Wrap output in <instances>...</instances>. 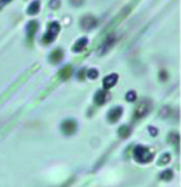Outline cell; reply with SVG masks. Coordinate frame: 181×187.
Returning a JSON list of instances; mask_svg holds the SVG:
<instances>
[{
    "mask_svg": "<svg viewBox=\"0 0 181 187\" xmlns=\"http://www.w3.org/2000/svg\"><path fill=\"white\" fill-rule=\"evenodd\" d=\"M134 156H135L136 161L139 163H148L150 161H152V157H154L149 149L141 145L137 146L134 150Z\"/></svg>",
    "mask_w": 181,
    "mask_h": 187,
    "instance_id": "cell-1",
    "label": "cell"
},
{
    "mask_svg": "<svg viewBox=\"0 0 181 187\" xmlns=\"http://www.w3.org/2000/svg\"><path fill=\"white\" fill-rule=\"evenodd\" d=\"M75 129H76V124L72 120H68L62 124V131L65 134H72L75 132Z\"/></svg>",
    "mask_w": 181,
    "mask_h": 187,
    "instance_id": "cell-2",
    "label": "cell"
},
{
    "mask_svg": "<svg viewBox=\"0 0 181 187\" xmlns=\"http://www.w3.org/2000/svg\"><path fill=\"white\" fill-rule=\"evenodd\" d=\"M122 112H123V109L122 108H119V107L112 109L108 114L109 121H110V122H115V121H117L118 119H119V117L122 116Z\"/></svg>",
    "mask_w": 181,
    "mask_h": 187,
    "instance_id": "cell-3",
    "label": "cell"
},
{
    "mask_svg": "<svg viewBox=\"0 0 181 187\" xmlns=\"http://www.w3.org/2000/svg\"><path fill=\"white\" fill-rule=\"evenodd\" d=\"M116 82H117V75H115V74L109 75L108 77L105 78L104 87L106 88V89H108V88H110V87H113L114 85L116 84Z\"/></svg>",
    "mask_w": 181,
    "mask_h": 187,
    "instance_id": "cell-4",
    "label": "cell"
},
{
    "mask_svg": "<svg viewBox=\"0 0 181 187\" xmlns=\"http://www.w3.org/2000/svg\"><path fill=\"white\" fill-rule=\"evenodd\" d=\"M96 24V20L93 17H85L82 20V25L85 29H90Z\"/></svg>",
    "mask_w": 181,
    "mask_h": 187,
    "instance_id": "cell-5",
    "label": "cell"
},
{
    "mask_svg": "<svg viewBox=\"0 0 181 187\" xmlns=\"http://www.w3.org/2000/svg\"><path fill=\"white\" fill-rule=\"evenodd\" d=\"M148 110H149V107H148V106H146L145 104H141V105L138 106L137 111H136V114H137V117L145 116V114L148 112Z\"/></svg>",
    "mask_w": 181,
    "mask_h": 187,
    "instance_id": "cell-6",
    "label": "cell"
},
{
    "mask_svg": "<svg viewBox=\"0 0 181 187\" xmlns=\"http://www.w3.org/2000/svg\"><path fill=\"white\" fill-rule=\"evenodd\" d=\"M86 43H87V40H86V39H82V40H80V41H78L76 44H75V46L73 47V50L76 51V52L81 51L82 49H83V47L86 45Z\"/></svg>",
    "mask_w": 181,
    "mask_h": 187,
    "instance_id": "cell-7",
    "label": "cell"
},
{
    "mask_svg": "<svg viewBox=\"0 0 181 187\" xmlns=\"http://www.w3.org/2000/svg\"><path fill=\"white\" fill-rule=\"evenodd\" d=\"M105 100H106L105 91H98L97 95H96V102L97 104H104Z\"/></svg>",
    "mask_w": 181,
    "mask_h": 187,
    "instance_id": "cell-8",
    "label": "cell"
},
{
    "mask_svg": "<svg viewBox=\"0 0 181 187\" xmlns=\"http://www.w3.org/2000/svg\"><path fill=\"white\" fill-rule=\"evenodd\" d=\"M172 176H173V174H172V171H170V169H167V171H165V172H162L161 173V175H160V178L161 179H163V181H169V179H171Z\"/></svg>",
    "mask_w": 181,
    "mask_h": 187,
    "instance_id": "cell-9",
    "label": "cell"
},
{
    "mask_svg": "<svg viewBox=\"0 0 181 187\" xmlns=\"http://www.w3.org/2000/svg\"><path fill=\"white\" fill-rule=\"evenodd\" d=\"M170 162V154H168V153H166V154H163L160 159H159V165H166L168 164Z\"/></svg>",
    "mask_w": 181,
    "mask_h": 187,
    "instance_id": "cell-10",
    "label": "cell"
},
{
    "mask_svg": "<svg viewBox=\"0 0 181 187\" xmlns=\"http://www.w3.org/2000/svg\"><path fill=\"white\" fill-rule=\"evenodd\" d=\"M118 133H119V135H120V137L126 138V137H128V135H129L130 130H129V128H128V127H122V128L119 129Z\"/></svg>",
    "mask_w": 181,
    "mask_h": 187,
    "instance_id": "cell-11",
    "label": "cell"
},
{
    "mask_svg": "<svg viewBox=\"0 0 181 187\" xmlns=\"http://www.w3.org/2000/svg\"><path fill=\"white\" fill-rule=\"evenodd\" d=\"M38 9H39V2L34 1V2L30 6V8H29V10H28V12L33 14V13H36V12H38Z\"/></svg>",
    "mask_w": 181,
    "mask_h": 187,
    "instance_id": "cell-12",
    "label": "cell"
},
{
    "mask_svg": "<svg viewBox=\"0 0 181 187\" xmlns=\"http://www.w3.org/2000/svg\"><path fill=\"white\" fill-rule=\"evenodd\" d=\"M62 57V53H61V51H55L52 53V61H54V62H59L60 59Z\"/></svg>",
    "mask_w": 181,
    "mask_h": 187,
    "instance_id": "cell-13",
    "label": "cell"
},
{
    "mask_svg": "<svg viewBox=\"0 0 181 187\" xmlns=\"http://www.w3.org/2000/svg\"><path fill=\"white\" fill-rule=\"evenodd\" d=\"M88 76H90V78H95L96 76H97V72H96V71H90V73H88Z\"/></svg>",
    "mask_w": 181,
    "mask_h": 187,
    "instance_id": "cell-14",
    "label": "cell"
},
{
    "mask_svg": "<svg viewBox=\"0 0 181 187\" xmlns=\"http://www.w3.org/2000/svg\"><path fill=\"white\" fill-rule=\"evenodd\" d=\"M82 2H83V0H72V4L73 5H75V6L81 5Z\"/></svg>",
    "mask_w": 181,
    "mask_h": 187,
    "instance_id": "cell-15",
    "label": "cell"
}]
</instances>
